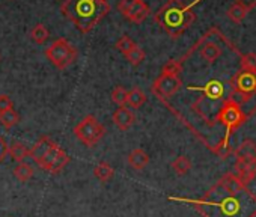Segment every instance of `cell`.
Listing matches in <instances>:
<instances>
[{"label": "cell", "instance_id": "cell-22", "mask_svg": "<svg viewBox=\"0 0 256 217\" xmlns=\"http://www.w3.org/2000/svg\"><path fill=\"white\" fill-rule=\"evenodd\" d=\"M12 174L20 182H28L34 176V166L26 163V162H22L14 168Z\"/></svg>", "mask_w": 256, "mask_h": 217}, {"label": "cell", "instance_id": "cell-4", "mask_svg": "<svg viewBox=\"0 0 256 217\" xmlns=\"http://www.w3.org/2000/svg\"><path fill=\"white\" fill-rule=\"evenodd\" d=\"M181 71H182V60L170 59L163 68L160 76L154 80L151 90L152 94L160 100L166 101L168 98L174 96L182 86L181 80Z\"/></svg>", "mask_w": 256, "mask_h": 217}, {"label": "cell", "instance_id": "cell-34", "mask_svg": "<svg viewBox=\"0 0 256 217\" xmlns=\"http://www.w3.org/2000/svg\"><path fill=\"white\" fill-rule=\"evenodd\" d=\"M235 4H238L240 6H242L248 12L256 6V0H235Z\"/></svg>", "mask_w": 256, "mask_h": 217}, {"label": "cell", "instance_id": "cell-21", "mask_svg": "<svg viewBox=\"0 0 256 217\" xmlns=\"http://www.w3.org/2000/svg\"><path fill=\"white\" fill-rule=\"evenodd\" d=\"M113 175H114V169H113L108 163H106V162H100V163L95 166V169H94V176H95L98 181H101V182L110 181V180L113 178Z\"/></svg>", "mask_w": 256, "mask_h": 217}, {"label": "cell", "instance_id": "cell-12", "mask_svg": "<svg viewBox=\"0 0 256 217\" xmlns=\"http://www.w3.org/2000/svg\"><path fill=\"white\" fill-rule=\"evenodd\" d=\"M234 174L247 186L256 176V162L235 160V172Z\"/></svg>", "mask_w": 256, "mask_h": 217}, {"label": "cell", "instance_id": "cell-35", "mask_svg": "<svg viewBox=\"0 0 256 217\" xmlns=\"http://www.w3.org/2000/svg\"><path fill=\"white\" fill-rule=\"evenodd\" d=\"M8 144H6V140L0 136V163H2L4 160H5V157L8 156Z\"/></svg>", "mask_w": 256, "mask_h": 217}, {"label": "cell", "instance_id": "cell-36", "mask_svg": "<svg viewBox=\"0 0 256 217\" xmlns=\"http://www.w3.org/2000/svg\"><path fill=\"white\" fill-rule=\"evenodd\" d=\"M100 2H102V4H107V0H100Z\"/></svg>", "mask_w": 256, "mask_h": 217}, {"label": "cell", "instance_id": "cell-11", "mask_svg": "<svg viewBox=\"0 0 256 217\" xmlns=\"http://www.w3.org/2000/svg\"><path fill=\"white\" fill-rule=\"evenodd\" d=\"M188 90H199L204 94V100L218 101L224 94V86L220 80H211L205 86H188Z\"/></svg>", "mask_w": 256, "mask_h": 217}, {"label": "cell", "instance_id": "cell-20", "mask_svg": "<svg viewBox=\"0 0 256 217\" xmlns=\"http://www.w3.org/2000/svg\"><path fill=\"white\" fill-rule=\"evenodd\" d=\"M20 121H22V118H20L18 112L14 110V107L8 108V110L0 112V124H2L6 130H11L12 127L18 126Z\"/></svg>", "mask_w": 256, "mask_h": 217}, {"label": "cell", "instance_id": "cell-19", "mask_svg": "<svg viewBox=\"0 0 256 217\" xmlns=\"http://www.w3.org/2000/svg\"><path fill=\"white\" fill-rule=\"evenodd\" d=\"M220 54H222L220 47H218L216 42H212V41L205 42V44L202 46V48H200V56H202V59L206 60L208 64H214V62L220 58Z\"/></svg>", "mask_w": 256, "mask_h": 217}, {"label": "cell", "instance_id": "cell-26", "mask_svg": "<svg viewBox=\"0 0 256 217\" xmlns=\"http://www.w3.org/2000/svg\"><path fill=\"white\" fill-rule=\"evenodd\" d=\"M62 150H64V148H60V146L54 142V145L50 148V151L46 154V157L40 162V164H38V166H40L42 170H46V172H47V170H48V168L52 166V163L54 162V158L62 152Z\"/></svg>", "mask_w": 256, "mask_h": 217}, {"label": "cell", "instance_id": "cell-14", "mask_svg": "<svg viewBox=\"0 0 256 217\" xmlns=\"http://www.w3.org/2000/svg\"><path fill=\"white\" fill-rule=\"evenodd\" d=\"M126 162H128V164H130L132 169H134V170H142V169H145V168L148 166V163H150V156H148V152L144 151L142 148H136V150H133L130 154H128Z\"/></svg>", "mask_w": 256, "mask_h": 217}, {"label": "cell", "instance_id": "cell-8", "mask_svg": "<svg viewBox=\"0 0 256 217\" xmlns=\"http://www.w3.org/2000/svg\"><path fill=\"white\" fill-rule=\"evenodd\" d=\"M232 94L229 98L235 100L238 104L247 102L252 96L256 95V72L240 71L230 78Z\"/></svg>", "mask_w": 256, "mask_h": 217}, {"label": "cell", "instance_id": "cell-10", "mask_svg": "<svg viewBox=\"0 0 256 217\" xmlns=\"http://www.w3.org/2000/svg\"><path fill=\"white\" fill-rule=\"evenodd\" d=\"M112 121H113V124L120 132H126L128 128H130L134 124L136 116H134V114H133V110H132L130 107L119 106L116 110L113 112V115H112Z\"/></svg>", "mask_w": 256, "mask_h": 217}, {"label": "cell", "instance_id": "cell-23", "mask_svg": "<svg viewBox=\"0 0 256 217\" xmlns=\"http://www.w3.org/2000/svg\"><path fill=\"white\" fill-rule=\"evenodd\" d=\"M170 168L174 169V172H175L178 176H184V175H187V174L190 172V169H192V162H190L188 157L180 156V157H176V158L170 163Z\"/></svg>", "mask_w": 256, "mask_h": 217}, {"label": "cell", "instance_id": "cell-16", "mask_svg": "<svg viewBox=\"0 0 256 217\" xmlns=\"http://www.w3.org/2000/svg\"><path fill=\"white\" fill-rule=\"evenodd\" d=\"M220 182L224 186L226 190H229L230 193H240V192H244L247 188V186L234 174V172H228L224 176H222Z\"/></svg>", "mask_w": 256, "mask_h": 217}, {"label": "cell", "instance_id": "cell-1", "mask_svg": "<svg viewBox=\"0 0 256 217\" xmlns=\"http://www.w3.org/2000/svg\"><path fill=\"white\" fill-rule=\"evenodd\" d=\"M169 199L192 204L204 217H256V196L248 188L240 193H230L220 181L199 199Z\"/></svg>", "mask_w": 256, "mask_h": 217}, {"label": "cell", "instance_id": "cell-28", "mask_svg": "<svg viewBox=\"0 0 256 217\" xmlns=\"http://www.w3.org/2000/svg\"><path fill=\"white\" fill-rule=\"evenodd\" d=\"M134 46H136V42H134L130 36H128V35H122V36L116 41L114 48H116L119 53H122V54L125 56L132 48H134Z\"/></svg>", "mask_w": 256, "mask_h": 217}, {"label": "cell", "instance_id": "cell-17", "mask_svg": "<svg viewBox=\"0 0 256 217\" xmlns=\"http://www.w3.org/2000/svg\"><path fill=\"white\" fill-rule=\"evenodd\" d=\"M146 102V95L140 88H133L130 90H126V102L128 107L132 108H140Z\"/></svg>", "mask_w": 256, "mask_h": 217}, {"label": "cell", "instance_id": "cell-3", "mask_svg": "<svg viewBox=\"0 0 256 217\" xmlns=\"http://www.w3.org/2000/svg\"><path fill=\"white\" fill-rule=\"evenodd\" d=\"M60 12L71 20L82 34H88L110 12V6L100 0H65Z\"/></svg>", "mask_w": 256, "mask_h": 217}, {"label": "cell", "instance_id": "cell-15", "mask_svg": "<svg viewBox=\"0 0 256 217\" xmlns=\"http://www.w3.org/2000/svg\"><path fill=\"white\" fill-rule=\"evenodd\" d=\"M235 158L236 160L256 162V144L253 140H244L235 150Z\"/></svg>", "mask_w": 256, "mask_h": 217}, {"label": "cell", "instance_id": "cell-29", "mask_svg": "<svg viewBox=\"0 0 256 217\" xmlns=\"http://www.w3.org/2000/svg\"><path fill=\"white\" fill-rule=\"evenodd\" d=\"M246 16H247V11H246L242 6H240L238 4H234V5L228 10V17H229L232 22H235V23H241V22L246 18Z\"/></svg>", "mask_w": 256, "mask_h": 217}, {"label": "cell", "instance_id": "cell-24", "mask_svg": "<svg viewBox=\"0 0 256 217\" xmlns=\"http://www.w3.org/2000/svg\"><path fill=\"white\" fill-rule=\"evenodd\" d=\"M71 162V157L65 152V150H62V152L54 158V162L52 163V166L48 168V170H47V174H50V175H58V174H60L65 168H66V164Z\"/></svg>", "mask_w": 256, "mask_h": 217}, {"label": "cell", "instance_id": "cell-27", "mask_svg": "<svg viewBox=\"0 0 256 217\" xmlns=\"http://www.w3.org/2000/svg\"><path fill=\"white\" fill-rule=\"evenodd\" d=\"M125 58H126V60L130 62L133 66H139V65L145 60V52L136 44L134 48H132L130 52H128V53L125 54Z\"/></svg>", "mask_w": 256, "mask_h": 217}, {"label": "cell", "instance_id": "cell-33", "mask_svg": "<svg viewBox=\"0 0 256 217\" xmlns=\"http://www.w3.org/2000/svg\"><path fill=\"white\" fill-rule=\"evenodd\" d=\"M12 107H14V102L11 96L6 94H0V112L8 110V108H12Z\"/></svg>", "mask_w": 256, "mask_h": 217}, {"label": "cell", "instance_id": "cell-2", "mask_svg": "<svg viewBox=\"0 0 256 217\" xmlns=\"http://www.w3.org/2000/svg\"><path fill=\"white\" fill-rule=\"evenodd\" d=\"M202 2L194 0L192 4H184L182 0H168L154 16V20L162 26V29L174 40L180 38L196 20L193 8Z\"/></svg>", "mask_w": 256, "mask_h": 217}, {"label": "cell", "instance_id": "cell-5", "mask_svg": "<svg viewBox=\"0 0 256 217\" xmlns=\"http://www.w3.org/2000/svg\"><path fill=\"white\" fill-rule=\"evenodd\" d=\"M246 120H247V115L242 112L241 104H238L235 100L228 96L222 102L218 112L216 115V121H218L226 128V136H224L223 142H229L232 133L235 130H238L246 122Z\"/></svg>", "mask_w": 256, "mask_h": 217}, {"label": "cell", "instance_id": "cell-18", "mask_svg": "<svg viewBox=\"0 0 256 217\" xmlns=\"http://www.w3.org/2000/svg\"><path fill=\"white\" fill-rule=\"evenodd\" d=\"M29 151L28 146L22 142H12L8 148V156L11 157L12 162H17V163H22L24 162L28 157H29Z\"/></svg>", "mask_w": 256, "mask_h": 217}, {"label": "cell", "instance_id": "cell-32", "mask_svg": "<svg viewBox=\"0 0 256 217\" xmlns=\"http://www.w3.org/2000/svg\"><path fill=\"white\" fill-rule=\"evenodd\" d=\"M112 101L118 106H125L126 102V89L124 86H116L112 90Z\"/></svg>", "mask_w": 256, "mask_h": 217}, {"label": "cell", "instance_id": "cell-7", "mask_svg": "<svg viewBox=\"0 0 256 217\" xmlns=\"http://www.w3.org/2000/svg\"><path fill=\"white\" fill-rule=\"evenodd\" d=\"M77 48L66 40V38H59L56 40L47 50H46V58L59 70L68 68L71 64L76 62L77 59Z\"/></svg>", "mask_w": 256, "mask_h": 217}, {"label": "cell", "instance_id": "cell-9", "mask_svg": "<svg viewBox=\"0 0 256 217\" xmlns=\"http://www.w3.org/2000/svg\"><path fill=\"white\" fill-rule=\"evenodd\" d=\"M118 11L132 23L140 24L150 16V6L144 0H119Z\"/></svg>", "mask_w": 256, "mask_h": 217}, {"label": "cell", "instance_id": "cell-25", "mask_svg": "<svg viewBox=\"0 0 256 217\" xmlns=\"http://www.w3.org/2000/svg\"><path fill=\"white\" fill-rule=\"evenodd\" d=\"M30 40L36 44H44L48 38H50V34H48V29L42 24V23H38L32 28L30 34H29Z\"/></svg>", "mask_w": 256, "mask_h": 217}, {"label": "cell", "instance_id": "cell-30", "mask_svg": "<svg viewBox=\"0 0 256 217\" xmlns=\"http://www.w3.org/2000/svg\"><path fill=\"white\" fill-rule=\"evenodd\" d=\"M241 70L248 72H256V54L247 53L241 54Z\"/></svg>", "mask_w": 256, "mask_h": 217}, {"label": "cell", "instance_id": "cell-13", "mask_svg": "<svg viewBox=\"0 0 256 217\" xmlns=\"http://www.w3.org/2000/svg\"><path fill=\"white\" fill-rule=\"evenodd\" d=\"M54 145V140H52L48 136H42L40 138V140L34 145V148L29 151V157L36 163L40 164V162L46 157V154L50 151V148Z\"/></svg>", "mask_w": 256, "mask_h": 217}, {"label": "cell", "instance_id": "cell-31", "mask_svg": "<svg viewBox=\"0 0 256 217\" xmlns=\"http://www.w3.org/2000/svg\"><path fill=\"white\" fill-rule=\"evenodd\" d=\"M212 150V152L217 156V157H220L222 160H224V158H228L229 156H230V152H232V148H230V145H229V142H220V144H217L214 148H211Z\"/></svg>", "mask_w": 256, "mask_h": 217}, {"label": "cell", "instance_id": "cell-6", "mask_svg": "<svg viewBox=\"0 0 256 217\" xmlns=\"http://www.w3.org/2000/svg\"><path fill=\"white\" fill-rule=\"evenodd\" d=\"M74 134L84 146L94 148L106 136V127L94 115H88L74 127Z\"/></svg>", "mask_w": 256, "mask_h": 217}]
</instances>
